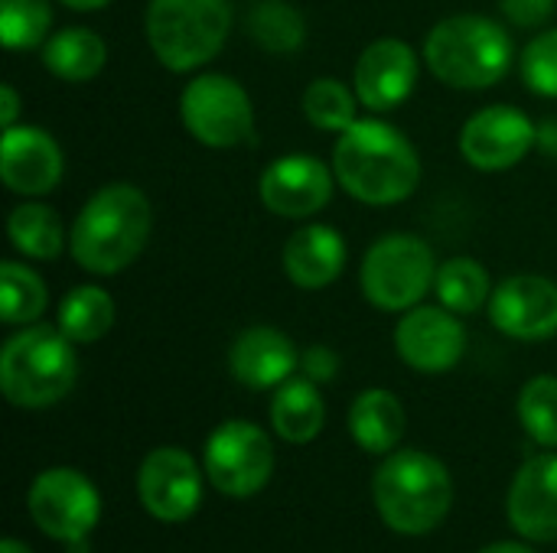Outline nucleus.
<instances>
[{"label":"nucleus","instance_id":"nucleus-18","mask_svg":"<svg viewBox=\"0 0 557 553\" xmlns=\"http://www.w3.org/2000/svg\"><path fill=\"white\" fill-rule=\"evenodd\" d=\"M300 368V355L294 339L274 326H251L245 329L228 349V372L251 391L281 388Z\"/></svg>","mask_w":557,"mask_h":553},{"label":"nucleus","instance_id":"nucleus-8","mask_svg":"<svg viewBox=\"0 0 557 553\" xmlns=\"http://www.w3.org/2000/svg\"><path fill=\"white\" fill-rule=\"evenodd\" d=\"M186 130L212 150H228L255 140V108L242 81L222 72L196 75L180 95Z\"/></svg>","mask_w":557,"mask_h":553},{"label":"nucleus","instance_id":"nucleus-4","mask_svg":"<svg viewBox=\"0 0 557 553\" xmlns=\"http://www.w3.org/2000/svg\"><path fill=\"white\" fill-rule=\"evenodd\" d=\"M78 378L75 342L55 326H23L3 342L0 391L13 407L42 411L59 404Z\"/></svg>","mask_w":557,"mask_h":553},{"label":"nucleus","instance_id":"nucleus-9","mask_svg":"<svg viewBox=\"0 0 557 553\" xmlns=\"http://www.w3.org/2000/svg\"><path fill=\"white\" fill-rule=\"evenodd\" d=\"M202 469L215 492L228 499H251L274 473V447L258 424L225 420L206 440Z\"/></svg>","mask_w":557,"mask_h":553},{"label":"nucleus","instance_id":"nucleus-2","mask_svg":"<svg viewBox=\"0 0 557 553\" xmlns=\"http://www.w3.org/2000/svg\"><path fill=\"white\" fill-rule=\"evenodd\" d=\"M150 228V199L131 183H108L75 215L69 231V251L82 271L111 277L140 257Z\"/></svg>","mask_w":557,"mask_h":553},{"label":"nucleus","instance_id":"nucleus-10","mask_svg":"<svg viewBox=\"0 0 557 553\" xmlns=\"http://www.w3.org/2000/svg\"><path fill=\"white\" fill-rule=\"evenodd\" d=\"M29 515L36 528L62 544L85 541L101 518V495L78 469H46L29 486Z\"/></svg>","mask_w":557,"mask_h":553},{"label":"nucleus","instance_id":"nucleus-29","mask_svg":"<svg viewBox=\"0 0 557 553\" xmlns=\"http://www.w3.org/2000/svg\"><path fill=\"white\" fill-rule=\"evenodd\" d=\"M300 104H304V117H307L313 127L330 130V134H343V130H349V127L359 121L356 108H359L362 101H359L356 88L349 91L339 78L323 75V78H317V81L307 85Z\"/></svg>","mask_w":557,"mask_h":553},{"label":"nucleus","instance_id":"nucleus-22","mask_svg":"<svg viewBox=\"0 0 557 553\" xmlns=\"http://www.w3.org/2000/svg\"><path fill=\"white\" fill-rule=\"evenodd\" d=\"M271 424L274 433L287 443H313L326 424V404L323 394L317 391V381L304 378H287L281 388H274L271 401Z\"/></svg>","mask_w":557,"mask_h":553},{"label":"nucleus","instance_id":"nucleus-12","mask_svg":"<svg viewBox=\"0 0 557 553\" xmlns=\"http://www.w3.org/2000/svg\"><path fill=\"white\" fill-rule=\"evenodd\" d=\"M137 495L150 518L180 525L193 518L202 502V473L186 450L160 447L140 463Z\"/></svg>","mask_w":557,"mask_h":553},{"label":"nucleus","instance_id":"nucleus-38","mask_svg":"<svg viewBox=\"0 0 557 553\" xmlns=\"http://www.w3.org/2000/svg\"><path fill=\"white\" fill-rule=\"evenodd\" d=\"M0 553H33L23 541H16V538H3V544H0Z\"/></svg>","mask_w":557,"mask_h":553},{"label":"nucleus","instance_id":"nucleus-3","mask_svg":"<svg viewBox=\"0 0 557 553\" xmlns=\"http://www.w3.org/2000/svg\"><path fill=\"white\" fill-rule=\"evenodd\" d=\"M372 495L379 518L392 531L418 538L444 525L454 502V479L437 456L424 450H398L379 466Z\"/></svg>","mask_w":557,"mask_h":553},{"label":"nucleus","instance_id":"nucleus-14","mask_svg":"<svg viewBox=\"0 0 557 553\" xmlns=\"http://www.w3.org/2000/svg\"><path fill=\"white\" fill-rule=\"evenodd\" d=\"M336 173L310 156V153H287L277 156L258 179V196L268 212L281 218H310L323 212L333 199Z\"/></svg>","mask_w":557,"mask_h":553},{"label":"nucleus","instance_id":"nucleus-24","mask_svg":"<svg viewBox=\"0 0 557 553\" xmlns=\"http://www.w3.org/2000/svg\"><path fill=\"white\" fill-rule=\"evenodd\" d=\"M434 293H437V303L447 306L450 313L470 316L490 306L493 280H490V271L476 257H450L437 267Z\"/></svg>","mask_w":557,"mask_h":553},{"label":"nucleus","instance_id":"nucleus-35","mask_svg":"<svg viewBox=\"0 0 557 553\" xmlns=\"http://www.w3.org/2000/svg\"><path fill=\"white\" fill-rule=\"evenodd\" d=\"M16 114H20V95L13 85H0V124L3 130L16 124Z\"/></svg>","mask_w":557,"mask_h":553},{"label":"nucleus","instance_id":"nucleus-13","mask_svg":"<svg viewBox=\"0 0 557 553\" xmlns=\"http://www.w3.org/2000/svg\"><path fill=\"white\" fill-rule=\"evenodd\" d=\"M401 362L421 375H444L467 355V329L447 306H411L395 326Z\"/></svg>","mask_w":557,"mask_h":553},{"label":"nucleus","instance_id":"nucleus-21","mask_svg":"<svg viewBox=\"0 0 557 553\" xmlns=\"http://www.w3.org/2000/svg\"><path fill=\"white\" fill-rule=\"evenodd\" d=\"M349 433L359 450L385 456L405 437V407L385 388L362 391L349 407Z\"/></svg>","mask_w":557,"mask_h":553},{"label":"nucleus","instance_id":"nucleus-7","mask_svg":"<svg viewBox=\"0 0 557 553\" xmlns=\"http://www.w3.org/2000/svg\"><path fill=\"white\" fill-rule=\"evenodd\" d=\"M437 267L441 264L424 238L408 231L382 235L359 267L362 297L385 313H408L434 290Z\"/></svg>","mask_w":557,"mask_h":553},{"label":"nucleus","instance_id":"nucleus-37","mask_svg":"<svg viewBox=\"0 0 557 553\" xmlns=\"http://www.w3.org/2000/svg\"><path fill=\"white\" fill-rule=\"evenodd\" d=\"M59 3H65V7H72V10H101V7H108L111 0H59Z\"/></svg>","mask_w":557,"mask_h":553},{"label":"nucleus","instance_id":"nucleus-6","mask_svg":"<svg viewBox=\"0 0 557 553\" xmlns=\"http://www.w3.org/2000/svg\"><path fill=\"white\" fill-rule=\"evenodd\" d=\"M232 29L228 0H150L144 16L147 42L170 72H193L212 62Z\"/></svg>","mask_w":557,"mask_h":553},{"label":"nucleus","instance_id":"nucleus-32","mask_svg":"<svg viewBox=\"0 0 557 553\" xmlns=\"http://www.w3.org/2000/svg\"><path fill=\"white\" fill-rule=\"evenodd\" d=\"M522 78L535 95L557 98V29L539 33L522 49Z\"/></svg>","mask_w":557,"mask_h":553},{"label":"nucleus","instance_id":"nucleus-33","mask_svg":"<svg viewBox=\"0 0 557 553\" xmlns=\"http://www.w3.org/2000/svg\"><path fill=\"white\" fill-rule=\"evenodd\" d=\"M555 3L557 0H499L509 23H516L522 29H535V26L548 23V16L555 13Z\"/></svg>","mask_w":557,"mask_h":553},{"label":"nucleus","instance_id":"nucleus-25","mask_svg":"<svg viewBox=\"0 0 557 553\" xmlns=\"http://www.w3.org/2000/svg\"><path fill=\"white\" fill-rule=\"evenodd\" d=\"M7 235H10V244L33 257V261H52L62 254L69 235L62 231V222L59 215L42 205V202H23L10 212L7 218Z\"/></svg>","mask_w":557,"mask_h":553},{"label":"nucleus","instance_id":"nucleus-11","mask_svg":"<svg viewBox=\"0 0 557 553\" xmlns=\"http://www.w3.org/2000/svg\"><path fill=\"white\" fill-rule=\"evenodd\" d=\"M539 143V127L512 104H490L460 127V153L483 173H503L522 163Z\"/></svg>","mask_w":557,"mask_h":553},{"label":"nucleus","instance_id":"nucleus-27","mask_svg":"<svg viewBox=\"0 0 557 553\" xmlns=\"http://www.w3.org/2000/svg\"><path fill=\"white\" fill-rule=\"evenodd\" d=\"M46 284L42 277L20 264V261H3L0 264V319L7 326H29L46 313Z\"/></svg>","mask_w":557,"mask_h":553},{"label":"nucleus","instance_id":"nucleus-1","mask_svg":"<svg viewBox=\"0 0 557 553\" xmlns=\"http://www.w3.org/2000/svg\"><path fill=\"white\" fill-rule=\"evenodd\" d=\"M333 173L352 199L366 205H395L418 189L421 156L398 127L366 117L336 137Z\"/></svg>","mask_w":557,"mask_h":553},{"label":"nucleus","instance_id":"nucleus-17","mask_svg":"<svg viewBox=\"0 0 557 553\" xmlns=\"http://www.w3.org/2000/svg\"><path fill=\"white\" fill-rule=\"evenodd\" d=\"M62 150L52 134L33 124H13L0 143V176L16 196H46L62 179Z\"/></svg>","mask_w":557,"mask_h":553},{"label":"nucleus","instance_id":"nucleus-15","mask_svg":"<svg viewBox=\"0 0 557 553\" xmlns=\"http://www.w3.org/2000/svg\"><path fill=\"white\" fill-rule=\"evenodd\" d=\"M490 323L519 342L557 336V284L539 274L503 280L490 297Z\"/></svg>","mask_w":557,"mask_h":553},{"label":"nucleus","instance_id":"nucleus-26","mask_svg":"<svg viewBox=\"0 0 557 553\" xmlns=\"http://www.w3.org/2000/svg\"><path fill=\"white\" fill-rule=\"evenodd\" d=\"M114 326V300L108 290L95 284L72 287L59 303V329L75 342L88 345L98 342Z\"/></svg>","mask_w":557,"mask_h":553},{"label":"nucleus","instance_id":"nucleus-20","mask_svg":"<svg viewBox=\"0 0 557 553\" xmlns=\"http://www.w3.org/2000/svg\"><path fill=\"white\" fill-rule=\"evenodd\" d=\"M284 274L300 290H323L339 280L346 267V241L333 225H304L297 228L281 251Z\"/></svg>","mask_w":557,"mask_h":553},{"label":"nucleus","instance_id":"nucleus-31","mask_svg":"<svg viewBox=\"0 0 557 553\" xmlns=\"http://www.w3.org/2000/svg\"><path fill=\"white\" fill-rule=\"evenodd\" d=\"M519 420L525 433L542 443L557 447V378L539 375L519 391Z\"/></svg>","mask_w":557,"mask_h":553},{"label":"nucleus","instance_id":"nucleus-23","mask_svg":"<svg viewBox=\"0 0 557 553\" xmlns=\"http://www.w3.org/2000/svg\"><path fill=\"white\" fill-rule=\"evenodd\" d=\"M108 62V42L88 26H65L42 42V65L62 81H91Z\"/></svg>","mask_w":557,"mask_h":553},{"label":"nucleus","instance_id":"nucleus-5","mask_svg":"<svg viewBox=\"0 0 557 553\" xmlns=\"http://www.w3.org/2000/svg\"><path fill=\"white\" fill-rule=\"evenodd\" d=\"M428 68L450 88H493L516 59L512 36L490 16L457 13L441 20L424 39Z\"/></svg>","mask_w":557,"mask_h":553},{"label":"nucleus","instance_id":"nucleus-19","mask_svg":"<svg viewBox=\"0 0 557 553\" xmlns=\"http://www.w3.org/2000/svg\"><path fill=\"white\" fill-rule=\"evenodd\" d=\"M509 521L529 541H557V453L532 456L512 479Z\"/></svg>","mask_w":557,"mask_h":553},{"label":"nucleus","instance_id":"nucleus-28","mask_svg":"<svg viewBox=\"0 0 557 553\" xmlns=\"http://www.w3.org/2000/svg\"><path fill=\"white\" fill-rule=\"evenodd\" d=\"M248 36L274 55H290L304 46L307 23L297 7L284 0H261L248 13Z\"/></svg>","mask_w":557,"mask_h":553},{"label":"nucleus","instance_id":"nucleus-30","mask_svg":"<svg viewBox=\"0 0 557 553\" xmlns=\"http://www.w3.org/2000/svg\"><path fill=\"white\" fill-rule=\"evenodd\" d=\"M49 0H0V39L7 49H36L49 39Z\"/></svg>","mask_w":557,"mask_h":553},{"label":"nucleus","instance_id":"nucleus-34","mask_svg":"<svg viewBox=\"0 0 557 553\" xmlns=\"http://www.w3.org/2000/svg\"><path fill=\"white\" fill-rule=\"evenodd\" d=\"M300 368L310 381L323 385V381H333L336 372H339V355L330 349V345H310L304 355H300Z\"/></svg>","mask_w":557,"mask_h":553},{"label":"nucleus","instance_id":"nucleus-16","mask_svg":"<svg viewBox=\"0 0 557 553\" xmlns=\"http://www.w3.org/2000/svg\"><path fill=\"white\" fill-rule=\"evenodd\" d=\"M418 85V52L405 39H375L362 49L352 88L369 111H392L411 98Z\"/></svg>","mask_w":557,"mask_h":553},{"label":"nucleus","instance_id":"nucleus-36","mask_svg":"<svg viewBox=\"0 0 557 553\" xmlns=\"http://www.w3.org/2000/svg\"><path fill=\"white\" fill-rule=\"evenodd\" d=\"M480 553H535V551H532V548H525V544H519V541H499V544L483 548Z\"/></svg>","mask_w":557,"mask_h":553}]
</instances>
